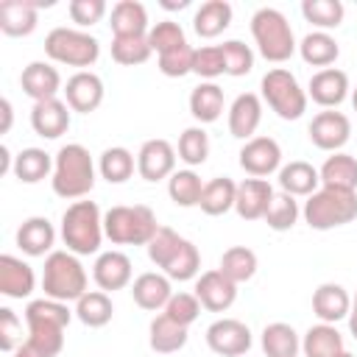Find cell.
Returning <instances> with one entry per match:
<instances>
[{
    "label": "cell",
    "instance_id": "obj_39",
    "mask_svg": "<svg viewBox=\"0 0 357 357\" xmlns=\"http://www.w3.org/2000/svg\"><path fill=\"white\" fill-rule=\"evenodd\" d=\"M134 167H137L134 153H131L128 148H123V145L106 148V151L100 153V159H98V173H100V178H106L109 184H123V181H128V178L134 176Z\"/></svg>",
    "mask_w": 357,
    "mask_h": 357
},
{
    "label": "cell",
    "instance_id": "obj_13",
    "mask_svg": "<svg viewBox=\"0 0 357 357\" xmlns=\"http://www.w3.org/2000/svg\"><path fill=\"white\" fill-rule=\"evenodd\" d=\"M137 173L145 181H162L170 178L176 173V148L156 137V139H145L139 153H137Z\"/></svg>",
    "mask_w": 357,
    "mask_h": 357
},
{
    "label": "cell",
    "instance_id": "obj_27",
    "mask_svg": "<svg viewBox=\"0 0 357 357\" xmlns=\"http://www.w3.org/2000/svg\"><path fill=\"white\" fill-rule=\"evenodd\" d=\"M279 187H282V192H287L293 198H298V195L310 198L321 187V173L310 162L293 159L290 165H282L279 167Z\"/></svg>",
    "mask_w": 357,
    "mask_h": 357
},
{
    "label": "cell",
    "instance_id": "obj_47",
    "mask_svg": "<svg viewBox=\"0 0 357 357\" xmlns=\"http://www.w3.org/2000/svg\"><path fill=\"white\" fill-rule=\"evenodd\" d=\"M148 45L153 53H167V50H176L181 45H187V36H184V28L173 20H162L156 25H151L148 31Z\"/></svg>",
    "mask_w": 357,
    "mask_h": 357
},
{
    "label": "cell",
    "instance_id": "obj_22",
    "mask_svg": "<svg viewBox=\"0 0 357 357\" xmlns=\"http://www.w3.org/2000/svg\"><path fill=\"white\" fill-rule=\"evenodd\" d=\"M70 112L73 109L59 98L39 100L31 109V128L45 139H59L70 128Z\"/></svg>",
    "mask_w": 357,
    "mask_h": 357
},
{
    "label": "cell",
    "instance_id": "obj_34",
    "mask_svg": "<svg viewBox=\"0 0 357 357\" xmlns=\"http://www.w3.org/2000/svg\"><path fill=\"white\" fill-rule=\"evenodd\" d=\"M223 109H226V98L215 81H201L190 92V114L198 123H215L223 114Z\"/></svg>",
    "mask_w": 357,
    "mask_h": 357
},
{
    "label": "cell",
    "instance_id": "obj_46",
    "mask_svg": "<svg viewBox=\"0 0 357 357\" xmlns=\"http://www.w3.org/2000/svg\"><path fill=\"white\" fill-rule=\"evenodd\" d=\"M151 45H148V33L145 36H114L112 39V59L123 67H134V64H145L151 59Z\"/></svg>",
    "mask_w": 357,
    "mask_h": 357
},
{
    "label": "cell",
    "instance_id": "obj_56",
    "mask_svg": "<svg viewBox=\"0 0 357 357\" xmlns=\"http://www.w3.org/2000/svg\"><path fill=\"white\" fill-rule=\"evenodd\" d=\"M0 112H3V126H0V131H3V134H8L11 120H14V109H11V100H8V98H3V100H0Z\"/></svg>",
    "mask_w": 357,
    "mask_h": 357
},
{
    "label": "cell",
    "instance_id": "obj_6",
    "mask_svg": "<svg viewBox=\"0 0 357 357\" xmlns=\"http://www.w3.org/2000/svg\"><path fill=\"white\" fill-rule=\"evenodd\" d=\"M304 220L315 231H329L337 226H346L357 218V192L335 190V187H318L301 209Z\"/></svg>",
    "mask_w": 357,
    "mask_h": 357
},
{
    "label": "cell",
    "instance_id": "obj_16",
    "mask_svg": "<svg viewBox=\"0 0 357 357\" xmlns=\"http://www.w3.org/2000/svg\"><path fill=\"white\" fill-rule=\"evenodd\" d=\"M64 103L73 112L89 114L103 103V81L92 70H78L64 84Z\"/></svg>",
    "mask_w": 357,
    "mask_h": 357
},
{
    "label": "cell",
    "instance_id": "obj_42",
    "mask_svg": "<svg viewBox=\"0 0 357 357\" xmlns=\"http://www.w3.org/2000/svg\"><path fill=\"white\" fill-rule=\"evenodd\" d=\"M198 271H201V254H198V248L190 240H181V245L176 248V254L170 257V262L162 268V273L167 279H176V282L198 279Z\"/></svg>",
    "mask_w": 357,
    "mask_h": 357
},
{
    "label": "cell",
    "instance_id": "obj_30",
    "mask_svg": "<svg viewBox=\"0 0 357 357\" xmlns=\"http://www.w3.org/2000/svg\"><path fill=\"white\" fill-rule=\"evenodd\" d=\"M298 53L304 59V64H312V67H332L340 56V45L337 39L329 33V31H310L301 42H298Z\"/></svg>",
    "mask_w": 357,
    "mask_h": 357
},
{
    "label": "cell",
    "instance_id": "obj_40",
    "mask_svg": "<svg viewBox=\"0 0 357 357\" xmlns=\"http://www.w3.org/2000/svg\"><path fill=\"white\" fill-rule=\"evenodd\" d=\"M201 192H204V181L201 176L187 167V170H176L170 178H167V195L176 206H198L201 204Z\"/></svg>",
    "mask_w": 357,
    "mask_h": 357
},
{
    "label": "cell",
    "instance_id": "obj_23",
    "mask_svg": "<svg viewBox=\"0 0 357 357\" xmlns=\"http://www.w3.org/2000/svg\"><path fill=\"white\" fill-rule=\"evenodd\" d=\"M312 312L321 318V324H337L349 318L351 312V296L337 282H324L312 293Z\"/></svg>",
    "mask_w": 357,
    "mask_h": 357
},
{
    "label": "cell",
    "instance_id": "obj_1",
    "mask_svg": "<svg viewBox=\"0 0 357 357\" xmlns=\"http://www.w3.org/2000/svg\"><path fill=\"white\" fill-rule=\"evenodd\" d=\"M50 187L59 198L78 201L92 192L95 187V162L81 142H67L53 156V176Z\"/></svg>",
    "mask_w": 357,
    "mask_h": 357
},
{
    "label": "cell",
    "instance_id": "obj_28",
    "mask_svg": "<svg viewBox=\"0 0 357 357\" xmlns=\"http://www.w3.org/2000/svg\"><path fill=\"white\" fill-rule=\"evenodd\" d=\"M112 33L114 36H145L148 28V11L137 0H120L112 6Z\"/></svg>",
    "mask_w": 357,
    "mask_h": 357
},
{
    "label": "cell",
    "instance_id": "obj_2",
    "mask_svg": "<svg viewBox=\"0 0 357 357\" xmlns=\"http://www.w3.org/2000/svg\"><path fill=\"white\" fill-rule=\"evenodd\" d=\"M70 318H73V312L61 301H53V298L28 301V307H25L28 340L47 357H56L64 349V329H67Z\"/></svg>",
    "mask_w": 357,
    "mask_h": 357
},
{
    "label": "cell",
    "instance_id": "obj_49",
    "mask_svg": "<svg viewBox=\"0 0 357 357\" xmlns=\"http://www.w3.org/2000/svg\"><path fill=\"white\" fill-rule=\"evenodd\" d=\"M223 50V61H226V75L231 78H240V75H248L251 67H254V50L240 42V39H229L220 45Z\"/></svg>",
    "mask_w": 357,
    "mask_h": 357
},
{
    "label": "cell",
    "instance_id": "obj_11",
    "mask_svg": "<svg viewBox=\"0 0 357 357\" xmlns=\"http://www.w3.org/2000/svg\"><path fill=\"white\" fill-rule=\"evenodd\" d=\"M251 343V329L237 318H218L206 326V346L220 357H243Z\"/></svg>",
    "mask_w": 357,
    "mask_h": 357
},
{
    "label": "cell",
    "instance_id": "obj_35",
    "mask_svg": "<svg viewBox=\"0 0 357 357\" xmlns=\"http://www.w3.org/2000/svg\"><path fill=\"white\" fill-rule=\"evenodd\" d=\"M14 178L22 184H39L42 178L53 176V156L42 148H22L14 156Z\"/></svg>",
    "mask_w": 357,
    "mask_h": 357
},
{
    "label": "cell",
    "instance_id": "obj_17",
    "mask_svg": "<svg viewBox=\"0 0 357 357\" xmlns=\"http://www.w3.org/2000/svg\"><path fill=\"white\" fill-rule=\"evenodd\" d=\"M131 276H134V268H131L128 254L114 251V248L98 254V259L92 265V279H95V284L103 293H114V290L128 287L131 284Z\"/></svg>",
    "mask_w": 357,
    "mask_h": 357
},
{
    "label": "cell",
    "instance_id": "obj_20",
    "mask_svg": "<svg viewBox=\"0 0 357 357\" xmlns=\"http://www.w3.org/2000/svg\"><path fill=\"white\" fill-rule=\"evenodd\" d=\"M173 296V287H170V279L159 271H148V273H139L134 282H131V298L139 310H148V312H162L167 307Z\"/></svg>",
    "mask_w": 357,
    "mask_h": 357
},
{
    "label": "cell",
    "instance_id": "obj_21",
    "mask_svg": "<svg viewBox=\"0 0 357 357\" xmlns=\"http://www.w3.org/2000/svg\"><path fill=\"white\" fill-rule=\"evenodd\" d=\"M20 86H22V92L28 98H33V103L59 98V92H64L59 70L53 64H47V61H31L28 67H22Z\"/></svg>",
    "mask_w": 357,
    "mask_h": 357
},
{
    "label": "cell",
    "instance_id": "obj_33",
    "mask_svg": "<svg viewBox=\"0 0 357 357\" xmlns=\"http://www.w3.org/2000/svg\"><path fill=\"white\" fill-rule=\"evenodd\" d=\"M259 346L265 351V357H298L301 351V337L298 332L284 324V321H273L262 329L259 335Z\"/></svg>",
    "mask_w": 357,
    "mask_h": 357
},
{
    "label": "cell",
    "instance_id": "obj_4",
    "mask_svg": "<svg viewBox=\"0 0 357 357\" xmlns=\"http://www.w3.org/2000/svg\"><path fill=\"white\" fill-rule=\"evenodd\" d=\"M42 290L45 298L53 301H78L86 293V271L78 259V254L61 248V251H50L45 257V268H42Z\"/></svg>",
    "mask_w": 357,
    "mask_h": 357
},
{
    "label": "cell",
    "instance_id": "obj_61",
    "mask_svg": "<svg viewBox=\"0 0 357 357\" xmlns=\"http://www.w3.org/2000/svg\"><path fill=\"white\" fill-rule=\"evenodd\" d=\"M337 357H354V354H351V351H346V349H343V351H340V354H337Z\"/></svg>",
    "mask_w": 357,
    "mask_h": 357
},
{
    "label": "cell",
    "instance_id": "obj_24",
    "mask_svg": "<svg viewBox=\"0 0 357 357\" xmlns=\"http://www.w3.org/2000/svg\"><path fill=\"white\" fill-rule=\"evenodd\" d=\"M271 198H273V187L268 184V178H245L237 184L234 212L243 220H262Z\"/></svg>",
    "mask_w": 357,
    "mask_h": 357
},
{
    "label": "cell",
    "instance_id": "obj_41",
    "mask_svg": "<svg viewBox=\"0 0 357 357\" xmlns=\"http://www.w3.org/2000/svg\"><path fill=\"white\" fill-rule=\"evenodd\" d=\"M220 271L234 284H243V282L254 279V273H257V254L248 245H231L220 257Z\"/></svg>",
    "mask_w": 357,
    "mask_h": 357
},
{
    "label": "cell",
    "instance_id": "obj_5",
    "mask_svg": "<svg viewBox=\"0 0 357 357\" xmlns=\"http://www.w3.org/2000/svg\"><path fill=\"white\" fill-rule=\"evenodd\" d=\"M251 36L257 42L259 56L265 61H273V64L287 61L296 53V47H298L287 17L279 8H271V6L254 11V17H251Z\"/></svg>",
    "mask_w": 357,
    "mask_h": 357
},
{
    "label": "cell",
    "instance_id": "obj_37",
    "mask_svg": "<svg viewBox=\"0 0 357 357\" xmlns=\"http://www.w3.org/2000/svg\"><path fill=\"white\" fill-rule=\"evenodd\" d=\"M304 357H337L343 351V335L335 324H315L301 337Z\"/></svg>",
    "mask_w": 357,
    "mask_h": 357
},
{
    "label": "cell",
    "instance_id": "obj_57",
    "mask_svg": "<svg viewBox=\"0 0 357 357\" xmlns=\"http://www.w3.org/2000/svg\"><path fill=\"white\" fill-rule=\"evenodd\" d=\"M349 332H351V337L357 340V315H349Z\"/></svg>",
    "mask_w": 357,
    "mask_h": 357
},
{
    "label": "cell",
    "instance_id": "obj_18",
    "mask_svg": "<svg viewBox=\"0 0 357 357\" xmlns=\"http://www.w3.org/2000/svg\"><path fill=\"white\" fill-rule=\"evenodd\" d=\"M349 75L337 67H326L312 73L310 86H307V98H312L321 109H337L346 98H349Z\"/></svg>",
    "mask_w": 357,
    "mask_h": 357
},
{
    "label": "cell",
    "instance_id": "obj_60",
    "mask_svg": "<svg viewBox=\"0 0 357 357\" xmlns=\"http://www.w3.org/2000/svg\"><path fill=\"white\" fill-rule=\"evenodd\" d=\"M349 315H357V293H354V298H351V312Z\"/></svg>",
    "mask_w": 357,
    "mask_h": 357
},
{
    "label": "cell",
    "instance_id": "obj_55",
    "mask_svg": "<svg viewBox=\"0 0 357 357\" xmlns=\"http://www.w3.org/2000/svg\"><path fill=\"white\" fill-rule=\"evenodd\" d=\"M11 357H47V354H45V351H39L31 340H25V343H20V346L11 351Z\"/></svg>",
    "mask_w": 357,
    "mask_h": 357
},
{
    "label": "cell",
    "instance_id": "obj_3",
    "mask_svg": "<svg viewBox=\"0 0 357 357\" xmlns=\"http://www.w3.org/2000/svg\"><path fill=\"white\" fill-rule=\"evenodd\" d=\"M61 243L67 251L78 257L98 254L106 231H103V215L95 201H73L61 215Z\"/></svg>",
    "mask_w": 357,
    "mask_h": 357
},
{
    "label": "cell",
    "instance_id": "obj_50",
    "mask_svg": "<svg viewBox=\"0 0 357 357\" xmlns=\"http://www.w3.org/2000/svg\"><path fill=\"white\" fill-rule=\"evenodd\" d=\"M192 73L212 81L218 75L226 73V61H223V50L220 45H204V47H195V56H192Z\"/></svg>",
    "mask_w": 357,
    "mask_h": 357
},
{
    "label": "cell",
    "instance_id": "obj_59",
    "mask_svg": "<svg viewBox=\"0 0 357 357\" xmlns=\"http://www.w3.org/2000/svg\"><path fill=\"white\" fill-rule=\"evenodd\" d=\"M351 106H354V112H357V86L351 89Z\"/></svg>",
    "mask_w": 357,
    "mask_h": 357
},
{
    "label": "cell",
    "instance_id": "obj_10",
    "mask_svg": "<svg viewBox=\"0 0 357 357\" xmlns=\"http://www.w3.org/2000/svg\"><path fill=\"white\" fill-rule=\"evenodd\" d=\"M237 162L251 178H265L282 167V148L273 137L259 134V137H251L248 142H243Z\"/></svg>",
    "mask_w": 357,
    "mask_h": 357
},
{
    "label": "cell",
    "instance_id": "obj_52",
    "mask_svg": "<svg viewBox=\"0 0 357 357\" xmlns=\"http://www.w3.org/2000/svg\"><path fill=\"white\" fill-rule=\"evenodd\" d=\"M162 312H165L167 318H173L176 324L190 326V324H195V318L201 315V301L195 298V293H173L170 301H167V307H165Z\"/></svg>",
    "mask_w": 357,
    "mask_h": 357
},
{
    "label": "cell",
    "instance_id": "obj_31",
    "mask_svg": "<svg viewBox=\"0 0 357 357\" xmlns=\"http://www.w3.org/2000/svg\"><path fill=\"white\" fill-rule=\"evenodd\" d=\"M148 343L156 354H173L187 346V326L176 324L165 312H159L148 326Z\"/></svg>",
    "mask_w": 357,
    "mask_h": 357
},
{
    "label": "cell",
    "instance_id": "obj_48",
    "mask_svg": "<svg viewBox=\"0 0 357 357\" xmlns=\"http://www.w3.org/2000/svg\"><path fill=\"white\" fill-rule=\"evenodd\" d=\"M181 234H176L170 226H159V231L151 237V243L145 245V251H148V259L162 271L167 262H170V257L176 254V248L181 245Z\"/></svg>",
    "mask_w": 357,
    "mask_h": 357
},
{
    "label": "cell",
    "instance_id": "obj_53",
    "mask_svg": "<svg viewBox=\"0 0 357 357\" xmlns=\"http://www.w3.org/2000/svg\"><path fill=\"white\" fill-rule=\"evenodd\" d=\"M67 14H70V20H73L78 28H89V25H95V22L103 20L106 3H103V0H70Z\"/></svg>",
    "mask_w": 357,
    "mask_h": 357
},
{
    "label": "cell",
    "instance_id": "obj_58",
    "mask_svg": "<svg viewBox=\"0 0 357 357\" xmlns=\"http://www.w3.org/2000/svg\"><path fill=\"white\" fill-rule=\"evenodd\" d=\"M162 6H165V8H184V6H187V0H178V3H170V0H162Z\"/></svg>",
    "mask_w": 357,
    "mask_h": 357
},
{
    "label": "cell",
    "instance_id": "obj_14",
    "mask_svg": "<svg viewBox=\"0 0 357 357\" xmlns=\"http://www.w3.org/2000/svg\"><path fill=\"white\" fill-rule=\"evenodd\" d=\"M195 298L209 312H226L237 301V284L223 276L220 268H212L195 279Z\"/></svg>",
    "mask_w": 357,
    "mask_h": 357
},
{
    "label": "cell",
    "instance_id": "obj_15",
    "mask_svg": "<svg viewBox=\"0 0 357 357\" xmlns=\"http://www.w3.org/2000/svg\"><path fill=\"white\" fill-rule=\"evenodd\" d=\"M53 6V0H3L0 3V31L6 36H28L39 25V8Z\"/></svg>",
    "mask_w": 357,
    "mask_h": 357
},
{
    "label": "cell",
    "instance_id": "obj_19",
    "mask_svg": "<svg viewBox=\"0 0 357 357\" xmlns=\"http://www.w3.org/2000/svg\"><path fill=\"white\" fill-rule=\"evenodd\" d=\"M262 123V98L254 92H243L229 106V134L248 142L257 137V128Z\"/></svg>",
    "mask_w": 357,
    "mask_h": 357
},
{
    "label": "cell",
    "instance_id": "obj_51",
    "mask_svg": "<svg viewBox=\"0 0 357 357\" xmlns=\"http://www.w3.org/2000/svg\"><path fill=\"white\" fill-rule=\"evenodd\" d=\"M192 56H195L192 45H181L176 50H167L159 56V73L167 78H184L187 73H192Z\"/></svg>",
    "mask_w": 357,
    "mask_h": 357
},
{
    "label": "cell",
    "instance_id": "obj_29",
    "mask_svg": "<svg viewBox=\"0 0 357 357\" xmlns=\"http://www.w3.org/2000/svg\"><path fill=\"white\" fill-rule=\"evenodd\" d=\"M231 3L226 0H206L198 6L195 17H192V28L201 39H215L220 36L229 25H231Z\"/></svg>",
    "mask_w": 357,
    "mask_h": 357
},
{
    "label": "cell",
    "instance_id": "obj_36",
    "mask_svg": "<svg viewBox=\"0 0 357 357\" xmlns=\"http://www.w3.org/2000/svg\"><path fill=\"white\" fill-rule=\"evenodd\" d=\"M234 198H237V184L229 176H215L204 184L198 206L204 215L218 218V215H226L229 209H234Z\"/></svg>",
    "mask_w": 357,
    "mask_h": 357
},
{
    "label": "cell",
    "instance_id": "obj_12",
    "mask_svg": "<svg viewBox=\"0 0 357 357\" xmlns=\"http://www.w3.org/2000/svg\"><path fill=\"white\" fill-rule=\"evenodd\" d=\"M310 142L321 151H329V153H337L349 137H351V120L343 114V112H335V109H324L312 117L310 128Z\"/></svg>",
    "mask_w": 357,
    "mask_h": 357
},
{
    "label": "cell",
    "instance_id": "obj_8",
    "mask_svg": "<svg viewBox=\"0 0 357 357\" xmlns=\"http://www.w3.org/2000/svg\"><path fill=\"white\" fill-rule=\"evenodd\" d=\"M45 56L56 64H67V67H78V70H86L98 61L100 56V42L81 31V28H53L47 36H45Z\"/></svg>",
    "mask_w": 357,
    "mask_h": 357
},
{
    "label": "cell",
    "instance_id": "obj_26",
    "mask_svg": "<svg viewBox=\"0 0 357 357\" xmlns=\"http://www.w3.org/2000/svg\"><path fill=\"white\" fill-rule=\"evenodd\" d=\"M53 243H56V229H53V223L47 218H39V215L36 218H28L17 229V245L28 257H45V254H50Z\"/></svg>",
    "mask_w": 357,
    "mask_h": 357
},
{
    "label": "cell",
    "instance_id": "obj_32",
    "mask_svg": "<svg viewBox=\"0 0 357 357\" xmlns=\"http://www.w3.org/2000/svg\"><path fill=\"white\" fill-rule=\"evenodd\" d=\"M321 187H335V190H349L357 192V159L351 153H332L321 165Z\"/></svg>",
    "mask_w": 357,
    "mask_h": 357
},
{
    "label": "cell",
    "instance_id": "obj_43",
    "mask_svg": "<svg viewBox=\"0 0 357 357\" xmlns=\"http://www.w3.org/2000/svg\"><path fill=\"white\" fill-rule=\"evenodd\" d=\"M298 215H301V209H298V201L293 198V195H287V192H273V198H271V204H268V212H265V223H268V229H273V231H290L293 226H296V220H298Z\"/></svg>",
    "mask_w": 357,
    "mask_h": 357
},
{
    "label": "cell",
    "instance_id": "obj_7",
    "mask_svg": "<svg viewBox=\"0 0 357 357\" xmlns=\"http://www.w3.org/2000/svg\"><path fill=\"white\" fill-rule=\"evenodd\" d=\"M103 231L114 245H148L151 237L159 231L156 215L145 204L134 206H112L103 215Z\"/></svg>",
    "mask_w": 357,
    "mask_h": 357
},
{
    "label": "cell",
    "instance_id": "obj_38",
    "mask_svg": "<svg viewBox=\"0 0 357 357\" xmlns=\"http://www.w3.org/2000/svg\"><path fill=\"white\" fill-rule=\"evenodd\" d=\"M112 315H114V304H112L109 293H103V290H86L75 301V318L89 329L106 326L112 321Z\"/></svg>",
    "mask_w": 357,
    "mask_h": 357
},
{
    "label": "cell",
    "instance_id": "obj_45",
    "mask_svg": "<svg viewBox=\"0 0 357 357\" xmlns=\"http://www.w3.org/2000/svg\"><path fill=\"white\" fill-rule=\"evenodd\" d=\"M301 14L318 31H329V28H337L343 22L346 8H343L340 0H304L301 3Z\"/></svg>",
    "mask_w": 357,
    "mask_h": 357
},
{
    "label": "cell",
    "instance_id": "obj_54",
    "mask_svg": "<svg viewBox=\"0 0 357 357\" xmlns=\"http://www.w3.org/2000/svg\"><path fill=\"white\" fill-rule=\"evenodd\" d=\"M20 343H22V321L11 307H0V349L11 354Z\"/></svg>",
    "mask_w": 357,
    "mask_h": 357
},
{
    "label": "cell",
    "instance_id": "obj_44",
    "mask_svg": "<svg viewBox=\"0 0 357 357\" xmlns=\"http://www.w3.org/2000/svg\"><path fill=\"white\" fill-rule=\"evenodd\" d=\"M178 159L187 165V167H198L206 162L209 156V134L201 128V126H190L181 131L178 137V148H176Z\"/></svg>",
    "mask_w": 357,
    "mask_h": 357
},
{
    "label": "cell",
    "instance_id": "obj_25",
    "mask_svg": "<svg viewBox=\"0 0 357 357\" xmlns=\"http://www.w3.org/2000/svg\"><path fill=\"white\" fill-rule=\"evenodd\" d=\"M36 287L33 268L14 254L0 257V293L8 298H28Z\"/></svg>",
    "mask_w": 357,
    "mask_h": 357
},
{
    "label": "cell",
    "instance_id": "obj_9",
    "mask_svg": "<svg viewBox=\"0 0 357 357\" xmlns=\"http://www.w3.org/2000/svg\"><path fill=\"white\" fill-rule=\"evenodd\" d=\"M259 89H262V100L282 120H298L307 112V100H310L307 89H301L298 78L284 67L268 70L259 81Z\"/></svg>",
    "mask_w": 357,
    "mask_h": 357
}]
</instances>
